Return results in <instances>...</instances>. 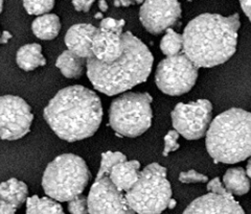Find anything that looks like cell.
I'll return each mask as SVG.
<instances>
[{
	"label": "cell",
	"instance_id": "obj_20",
	"mask_svg": "<svg viewBox=\"0 0 251 214\" xmlns=\"http://www.w3.org/2000/svg\"><path fill=\"white\" fill-rule=\"evenodd\" d=\"M223 185L231 195H244L250 190V180L242 167L230 168L223 177Z\"/></svg>",
	"mask_w": 251,
	"mask_h": 214
},
{
	"label": "cell",
	"instance_id": "obj_25",
	"mask_svg": "<svg viewBox=\"0 0 251 214\" xmlns=\"http://www.w3.org/2000/svg\"><path fill=\"white\" fill-rule=\"evenodd\" d=\"M23 6L29 15L43 16L53 9L54 1L53 0H34V1H25Z\"/></svg>",
	"mask_w": 251,
	"mask_h": 214
},
{
	"label": "cell",
	"instance_id": "obj_39",
	"mask_svg": "<svg viewBox=\"0 0 251 214\" xmlns=\"http://www.w3.org/2000/svg\"><path fill=\"white\" fill-rule=\"evenodd\" d=\"M96 18H97V19L103 18V15H101V13H98V14H96Z\"/></svg>",
	"mask_w": 251,
	"mask_h": 214
},
{
	"label": "cell",
	"instance_id": "obj_22",
	"mask_svg": "<svg viewBox=\"0 0 251 214\" xmlns=\"http://www.w3.org/2000/svg\"><path fill=\"white\" fill-rule=\"evenodd\" d=\"M25 214H65L62 206L50 197L30 196L26 201Z\"/></svg>",
	"mask_w": 251,
	"mask_h": 214
},
{
	"label": "cell",
	"instance_id": "obj_14",
	"mask_svg": "<svg viewBox=\"0 0 251 214\" xmlns=\"http://www.w3.org/2000/svg\"><path fill=\"white\" fill-rule=\"evenodd\" d=\"M124 49L123 35H117L99 28L98 33L93 37L92 57L105 64L113 63L120 59Z\"/></svg>",
	"mask_w": 251,
	"mask_h": 214
},
{
	"label": "cell",
	"instance_id": "obj_15",
	"mask_svg": "<svg viewBox=\"0 0 251 214\" xmlns=\"http://www.w3.org/2000/svg\"><path fill=\"white\" fill-rule=\"evenodd\" d=\"M99 28L87 23L75 24L65 35V45L77 57L88 60L92 57V40Z\"/></svg>",
	"mask_w": 251,
	"mask_h": 214
},
{
	"label": "cell",
	"instance_id": "obj_17",
	"mask_svg": "<svg viewBox=\"0 0 251 214\" xmlns=\"http://www.w3.org/2000/svg\"><path fill=\"white\" fill-rule=\"evenodd\" d=\"M28 188L25 182L12 178L0 184V201L10 205L15 210L27 201Z\"/></svg>",
	"mask_w": 251,
	"mask_h": 214
},
{
	"label": "cell",
	"instance_id": "obj_10",
	"mask_svg": "<svg viewBox=\"0 0 251 214\" xmlns=\"http://www.w3.org/2000/svg\"><path fill=\"white\" fill-rule=\"evenodd\" d=\"M34 115L27 102L14 95L0 96V138L14 141L30 131Z\"/></svg>",
	"mask_w": 251,
	"mask_h": 214
},
{
	"label": "cell",
	"instance_id": "obj_34",
	"mask_svg": "<svg viewBox=\"0 0 251 214\" xmlns=\"http://www.w3.org/2000/svg\"><path fill=\"white\" fill-rule=\"evenodd\" d=\"M11 38H12L11 33H9V31H3V33L1 34V36H0V43L5 44V43L9 42V40H10Z\"/></svg>",
	"mask_w": 251,
	"mask_h": 214
},
{
	"label": "cell",
	"instance_id": "obj_30",
	"mask_svg": "<svg viewBox=\"0 0 251 214\" xmlns=\"http://www.w3.org/2000/svg\"><path fill=\"white\" fill-rule=\"evenodd\" d=\"M207 191L208 193H213V194H218V195H227L230 194L227 192V190L225 189L223 183L219 178H215L213 180H210L207 183Z\"/></svg>",
	"mask_w": 251,
	"mask_h": 214
},
{
	"label": "cell",
	"instance_id": "obj_24",
	"mask_svg": "<svg viewBox=\"0 0 251 214\" xmlns=\"http://www.w3.org/2000/svg\"><path fill=\"white\" fill-rule=\"evenodd\" d=\"M125 161H127V157L121 152H110L109 150V152L104 153L101 155L100 166V169L96 180L108 177L110 171H111V169L115 165Z\"/></svg>",
	"mask_w": 251,
	"mask_h": 214
},
{
	"label": "cell",
	"instance_id": "obj_32",
	"mask_svg": "<svg viewBox=\"0 0 251 214\" xmlns=\"http://www.w3.org/2000/svg\"><path fill=\"white\" fill-rule=\"evenodd\" d=\"M15 212L16 210L13 207H11L10 205L0 201V214H15Z\"/></svg>",
	"mask_w": 251,
	"mask_h": 214
},
{
	"label": "cell",
	"instance_id": "obj_4",
	"mask_svg": "<svg viewBox=\"0 0 251 214\" xmlns=\"http://www.w3.org/2000/svg\"><path fill=\"white\" fill-rule=\"evenodd\" d=\"M206 149L216 162L239 163L251 157V113L232 108L218 115L206 132Z\"/></svg>",
	"mask_w": 251,
	"mask_h": 214
},
{
	"label": "cell",
	"instance_id": "obj_36",
	"mask_svg": "<svg viewBox=\"0 0 251 214\" xmlns=\"http://www.w3.org/2000/svg\"><path fill=\"white\" fill-rule=\"evenodd\" d=\"M99 7L101 12H106L108 10L109 5L106 1H103V0H101V1H99Z\"/></svg>",
	"mask_w": 251,
	"mask_h": 214
},
{
	"label": "cell",
	"instance_id": "obj_19",
	"mask_svg": "<svg viewBox=\"0 0 251 214\" xmlns=\"http://www.w3.org/2000/svg\"><path fill=\"white\" fill-rule=\"evenodd\" d=\"M31 30L40 40H52L61 30L60 18L56 14L39 16L31 23Z\"/></svg>",
	"mask_w": 251,
	"mask_h": 214
},
{
	"label": "cell",
	"instance_id": "obj_27",
	"mask_svg": "<svg viewBox=\"0 0 251 214\" xmlns=\"http://www.w3.org/2000/svg\"><path fill=\"white\" fill-rule=\"evenodd\" d=\"M126 24L123 19H114V18H105L100 22V29H103L110 33H114L117 35H123V28Z\"/></svg>",
	"mask_w": 251,
	"mask_h": 214
},
{
	"label": "cell",
	"instance_id": "obj_37",
	"mask_svg": "<svg viewBox=\"0 0 251 214\" xmlns=\"http://www.w3.org/2000/svg\"><path fill=\"white\" fill-rule=\"evenodd\" d=\"M246 173H247V176H248V178L251 180V158L249 159V161H248V164H247V168H246Z\"/></svg>",
	"mask_w": 251,
	"mask_h": 214
},
{
	"label": "cell",
	"instance_id": "obj_29",
	"mask_svg": "<svg viewBox=\"0 0 251 214\" xmlns=\"http://www.w3.org/2000/svg\"><path fill=\"white\" fill-rule=\"evenodd\" d=\"M178 138L179 134L175 130H172L167 134V136L164 137V148L162 153L164 157H167L170 153L175 152L179 148Z\"/></svg>",
	"mask_w": 251,
	"mask_h": 214
},
{
	"label": "cell",
	"instance_id": "obj_9",
	"mask_svg": "<svg viewBox=\"0 0 251 214\" xmlns=\"http://www.w3.org/2000/svg\"><path fill=\"white\" fill-rule=\"evenodd\" d=\"M213 105L207 99H198L176 105L172 112L174 130L187 140H198L205 136L211 122Z\"/></svg>",
	"mask_w": 251,
	"mask_h": 214
},
{
	"label": "cell",
	"instance_id": "obj_33",
	"mask_svg": "<svg viewBox=\"0 0 251 214\" xmlns=\"http://www.w3.org/2000/svg\"><path fill=\"white\" fill-rule=\"evenodd\" d=\"M240 4L243 12L245 13L249 21H251V1H242Z\"/></svg>",
	"mask_w": 251,
	"mask_h": 214
},
{
	"label": "cell",
	"instance_id": "obj_1",
	"mask_svg": "<svg viewBox=\"0 0 251 214\" xmlns=\"http://www.w3.org/2000/svg\"><path fill=\"white\" fill-rule=\"evenodd\" d=\"M43 116L59 138L75 142L96 134L103 119V107L96 92L75 85L54 95Z\"/></svg>",
	"mask_w": 251,
	"mask_h": 214
},
{
	"label": "cell",
	"instance_id": "obj_38",
	"mask_svg": "<svg viewBox=\"0 0 251 214\" xmlns=\"http://www.w3.org/2000/svg\"><path fill=\"white\" fill-rule=\"evenodd\" d=\"M176 201L175 200H173V199H171V201H170V203H169V206H168V208L169 209H174L175 207H176Z\"/></svg>",
	"mask_w": 251,
	"mask_h": 214
},
{
	"label": "cell",
	"instance_id": "obj_18",
	"mask_svg": "<svg viewBox=\"0 0 251 214\" xmlns=\"http://www.w3.org/2000/svg\"><path fill=\"white\" fill-rule=\"evenodd\" d=\"M16 63L25 71H31L38 67L45 66L46 60L42 54L41 45L31 43L20 47L16 54Z\"/></svg>",
	"mask_w": 251,
	"mask_h": 214
},
{
	"label": "cell",
	"instance_id": "obj_31",
	"mask_svg": "<svg viewBox=\"0 0 251 214\" xmlns=\"http://www.w3.org/2000/svg\"><path fill=\"white\" fill-rule=\"evenodd\" d=\"M92 4H93L92 0H90V1H85V0L82 1V0H78V1L73 2V5L75 6V11L77 12H89Z\"/></svg>",
	"mask_w": 251,
	"mask_h": 214
},
{
	"label": "cell",
	"instance_id": "obj_3",
	"mask_svg": "<svg viewBox=\"0 0 251 214\" xmlns=\"http://www.w3.org/2000/svg\"><path fill=\"white\" fill-rule=\"evenodd\" d=\"M125 49L120 59L105 64L96 58L86 62L87 76L99 92L113 96L148 80L153 66V54L145 43L130 31L123 33Z\"/></svg>",
	"mask_w": 251,
	"mask_h": 214
},
{
	"label": "cell",
	"instance_id": "obj_26",
	"mask_svg": "<svg viewBox=\"0 0 251 214\" xmlns=\"http://www.w3.org/2000/svg\"><path fill=\"white\" fill-rule=\"evenodd\" d=\"M68 211L70 214H89L87 197L83 194L77 195L68 202Z\"/></svg>",
	"mask_w": 251,
	"mask_h": 214
},
{
	"label": "cell",
	"instance_id": "obj_16",
	"mask_svg": "<svg viewBox=\"0 0 251 214\" xmlns=\"http://www.w3.org/2000/svg\"><path fill=\"white\" fill-rule=\"evenodd\" d=\"M140 163L136 160L125 161L115 165L109 173V179L121 192H128L139 178Z\"/></svg>",
	"mask_w": 251,
	"mask_h": 214
},
{
	"label": "cell",
	"instance_id": "obj_5",
	"mask_svg": "<svg viewBox=\"0 0 251 214\" xmlns=\"http://www.w3.org/2000/svg\"><path fill=\"white\" fill-rule=\"evenodd\" d=\"M90 180L86 162L74 154H63L53 159L43 173L42 187L50 199L69 202L83 193Z\"/></svg>",
	"mask_w": 251,
	"mask_h": 214
},
{
	"label": "cell",
	"instance_id": "obj_7",
	"mask_svg": "<svg viewBox=\"0 0 251 214\" xmlns=\"http://www.w3.org/2000/svg\"><path fill=\"white\" fill-rule=\"evenodd\" d=\"M152 96L148 93L128 92L112 101L109 111L111 128L124 137L135 138L152 125Z\"/></svg>",
	"mask_w": 251,
	"mask_h": 214
},
{
	"label": "cell",
	"instance_id": "obj_13",
	"mask_svg": "<svg viewBox=\"0 0 251 214\" xmlns=\"http://www.w3.org/2000/svg\"><path fill=\"white\" fill-rule=\"evenodd\" d=\"M182 214H245L233 195L207 193L193 201Z\"/></svg>",
	"mask_w": 251,
	"mask_h": 214
},
{
	"label": "cell",
	"instance_id": "obj_2",
	"mask_svg": "<svg viewBox=\"0 0 251 214\" xmlns=\"http://www.w3.org/2000/svg\"><path fill=\"white\" fill-rule=\"evenodd\" d=\"M239 28V14L199 15L184 28L182 51L197 68L221 65L237 50Z\"/></svg>",
	"mask_w": 251,
	"mask_h": 214
},
{
	"label": "cell",
	"instance_id": "obj_23",
	"mask_svg": "<svg viewBox=\"0 0 251 214\" xmlns=\"http://www.w3.org/2000/svg\"><path fill=\"white\" fill-rule=\"evenodd\" d=\"M160 49L163 54L167 55V58L175 57V55L181 53L183 49L182 35L169 28L160 42Z\"/></svg>",
	"mask_w": 251,
	"mask_h": 214
},
{
	"label": "cell",
	"instance_id": "obj_28",
	"mask_svg": "<svg viewBox=\"0 0 251 214\" xmlns=\"http://www.w3.org/2000/svg\"><path fill=\"white\" fill-rule=\"evenodd\" d=\"M179 181L183 184H192V183H207L208 178L205 174H202L194 169L179 174Z\"/></svg>",
	"mask_w": 251,
	"mask_h": 214
},
{
	"label": "cell",
	"instance_id": "obj_21",
	"mask_svg": "<svg viewBox=\"0 0 251 214\" xmlns=\"http://www.w3.org/2000/svg\"><path fill=\"white\" fill-rule=\"evenodd\" d=\"M86 62H87V60L77 57L76 54L72 51L65 50L59 55L56 62V66L65 77L80 78L83 74Z\"/></svg>",
	"mask_w": 251,
	"mask_h": 214
},
{
	"label": "cell",
	"instance_id": "obj_11",
	"mask_svg": "<svg viewBox=\"0 0 251 214\" xmlns=\"http://www.w3.org/2000/svg\"><path fill=\"white\" fill-rule=\"evenodd\" d=\"M87 201L89 214H135L125 194L117 190L109 177L96 180Z\"/></svg>",
	"mask_w": 251,
	"mask_h": 214
},
{
	"label": "cell",
	"instance_id": "obj_8",
	"mask_svg": "<svg viewBox=\"0 0 251 214\" xmlns=\"http://www.w3.org/2000/svg\"><path fill=\"white\" fill-rule=\"evenodd\" d=\"M198 69L182 52L162 60L156 70L155 82L158 89L171 96L190 91L198 77Z\"/></svg>",
	"mask_w": 251,
	"mask_h": 214
},
{
	"label": "cell",
	"instance_id": "obj_6",
	"mask_svg": "<svg viewBox=\"0 0 251 214\" xmlns=\"http://www.w3.org/2000/svg\"><path fill=\"white\" fill-rule=\"evenodd\" d=\"M130 208L138 214H160L168 208L172 188L167 169L152 163L139 172L135 185L125 194Z\"/></svg>",
	"mask_w": 251,
	"mask_h": 214
},
{
	"label": "cell",
	"instance_id": "obj_35",
	"mask_svg": "<svg viewBox=\"0 0 251 214\" xmlns=\"http://www.w3.org/2000/svg\"><path fill=\"white\" fill-rule=\"evenodd\" d=\"M135 3L136 2H133V1H115L114 5L117 6V7H119V6H126V7H127V6H130V5L135 4Z\"/></svg>",
	"mask_w": 251,
	"mask_h": 214
},
{
	"label": "cell",
	"instance_id": "obj_12",
	"mask_svg": "<svg viewBox=\"0 0 251 214\" xmlns=\"http://www.w3.org/2000/svg\"><path fill=\"white\" fill-rule=\"evenodd\" d=\"M181 17V5L177 1H146L139 11V19L144 27L153 35L168 30Z\"/></svg>",
	"mask_w": 251,
	"mask_h": 214
},
{
	"label": "cell",
	"instance_id": "obj_40",
	"mask_svg": "<svg viewBox=\"0 0 251 214\" xmlns=\"http://www.w3.org/2000/svg\"><path fill=\"white\" fill-rule=\"evenodd\" d=\"M2 9H3V1H1V0H0V13L2 12Z\"/></svg>",
	"mask_w": 251,
	"mask_h": 214
}]
</instances>
